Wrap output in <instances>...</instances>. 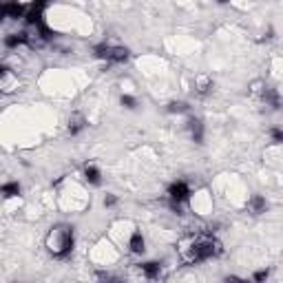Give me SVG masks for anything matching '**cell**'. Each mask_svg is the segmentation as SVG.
<instances>
[{
  "label": "cell",
  "instance_id": "6da1fadb",
  "mask_svg": "<svg viewBox=\"0 0 283 283\" xmlns=\"http://www.w3.org/2000/svg\"><path fill=\"white\" fill-rule=\"evenodd\" d=\"M182 252L190 264H202V261L219 257L224 252V248H221V241L217 237H213L210 233H199L197 237H193L188 241L186 248H182Z\"/></svg>",
  "mask_w": 283,
  "mask_h": 283
},
{
  "label": "cell",
  "instance_id": "7a4b0ae2",
  "mask_svg": "<svg viewBox=\"0 0 283 283\" xmlns=\"http://www.w3.org/2000/svg\"><path fill=\"white\" fill-rule=\"evenodd\" d=\"M73 228L71 226H55L47 235V248L55 259H66L73 250Z\"/></svg>",
  "mask_w": 283,
  "mask_h": 283
},
{
  "label": "cell",
  "instance_id": "3957f363",
  "mask_svg": "<svg viewBox=\"0 0 283 283\" xmlns=\"http://www.w3.org/2000/svg\"><path fill=\"white\" fill-rule=\"evenodd\" d=\"M95 58L104 60V62H109V64H120V62H126L128 60V49L117 47V44H97Z\"/></svg>",
  "mask_w": 283,
  "mask_h": 283
},
{
  "label": "cell",
  "instance_id": "277c9868",
  "mask_svg": "<svg viewBox=\"0 0 283 283\" xmlns=\"http://www.w3.org/2000/svg\"><path fill=\"white\" fill-rule=\"evenodd\" d=\"M166 197H168L171 208L179 213V210L184 208V204H188V199H190V186L186 182H175V184H171V188H168Z\"/></svg>",
  "mask_w": 283,
  "mask_h": 283
},
{
  "label": "cell",
  "instance_id": "5b68a950",
  "mask_svg": "<svg viewBox=\"0 0 283 283\" xmlns=\"http://www.w3.org/2000/svg\"><path fill=\"white\" fill-rule=\"evenodd\" d=\"M16 86H18V82L13 78V73L4 64H0V91L2 93H11Z\"/></svg>",
  "mask_w": 283,
  "mask_h": 283
},
{
  "label": "cell",
  "instance_id": "8992f818",
  "mask_svg": "<svg viewBox=\"0 0 283 283\" xmlns=\"http://www.w3.org/2000/svg\"><path fill=\"white\" fill-rule=\"evenodd\" d=\"M84 128H86V117L82 115V113L71 115V120H69V133H71V135H80Z\"/></svg>",
  "mask_w": 283,
  "mask_h": 283
},
{
  "label": "cell",
  "instance_id": "52a82bcc",
  "mask_svg": "<svg viewBox=\"0 0 283 283\" xmlns=\"http://www.w3.org/2000/svg\"><path fill=\"white\" fill-rule=\"evenodd\" d=\"M140 270H142V275L146 277V279H159V277H162V266H159L157 261H148V264H142Z\"/></svg>",
  "mask_w": 283,
  "mask_h": 283
},
{
  "label": "cell",
  "instance_id": "ba28073f",
  "mask_svg": "<svg viewBox=\"0 0 283 283\" xmlns=\"http://www.w3.org/2000/svg\"><path fill=\"white\" fill-rule=\"evenodd\" d=\"M84 179L89 184H93V186H100L102 184V173H100V168L95 166V164H86L84 166Z\"/></svg>",
  "mask_w": 283,
  "mask_h": 283
},
{
  "label": "cell",
  "instance_id": "9c48e42d",
  "mask_svg": "<svg viewBox=\"0 0 283 283\" xmlns=\"http://www.w3.org/2000/svg\"><path fill=\"white\" fill-rule=\"evenodd\" d=\"M128 248H131L133 255H144V250H146V241H144L142 233H133L131 241H128Z\"/></svg>",
  "mask_w": 283,
  "mask_h": 283
},
{
  "label": "cell",
  "instance_id": "30bf717a",
  "mask_svg": "<svg viewBox=\"0 0 283 283\" xmlns=\"http://www.w3.org/2000/svg\"><path fill=\"white\" fill-rule=\"evenodd\" d=\"M22 44H27L24 31L22 33H9V35H4V47H7V49H18V47H22Z\"/></svg>",
  "mask_w": 283,
  "mask_h": 283
},
{
  "label": "cell",
  "instance_id": "8fae6325",
  "mask_svg": "<svg viewBox=\"0 0 283 283\" xmlns=\"http://www.w3.org/2000/svg\"><path fill=\"white\" fill-rule=\"evenodd\" d=\"M188 128H190V137H193V142L202 144L204 142V124H202V122H199V120H190Z\"/></svg>",
  "mask_w": 283,
  "mask_h": 283
},
{
  "label": "cell",
  "instance_id": "7c38bea8",
  "mask_svg": "<svg viewBox=\"0 0 283 283\" xmlns=\"http://www.w3.org/2000/svg\"><path fill=\"white\" fill-rule=\"evenodd\" d=\"M215 82L210 78H206V75H202V78H197V82H195V91H197L199 95H208L210 91H213Z\"/></svg>",
  "mask_w": 283,
  "mask_h": 283
},
{
  "label": "cell",
  "instance_id": "4fadbf2b",
  "mask_svg": "<svg viewBox=\"0 0 283 283\" xmlns=\"http://www.w3.org/2000/svg\"><path fill=\"white\" fill-rule=\"evenodd\" d=\"M266 208H268V204H266V199L264 197H259V195H255V197L248 202V210L252 215H261V213H266Z\"/></svg>",
  "mask_w": 283,
  "mask_h": 283
},
{
  "label": "cell",
  "instance_id": "5bb4252c",
  "mask_svg": "<svg viewBox=\"0 0 283 283\" xmlns=\"http://www.w3.org/2000/svg\"><path fill=\"white\" fill-rule=\"evenodd\" d=\"M0 195H2V197H7V199L18 197V195H20V184H18V182L2 184V186H0Z\"/></svg>",
  "mask_w": 283,
  "mask_h": 283
},
{
  "label": "cell",
  "instance_id": "9a60e30c",
  "mask_svg": "<svg viewBox=\"0 0 283 283\" xmlns=\"http://www.w3.org/2000/svg\"><path fill=\"white\" fill-rule=\"evenodd\" d=\"M186 111H188L186 102H171L168 104V113H186Z\"/></svg>",
  "mask_w": 283,
  "mask_h": 283
},
{
  "label": "cell",
  "instance_id": "2e32d148",
  "mask_svg": "<svg viewBox=\"0 0 283 283\" xmlns=\"http://www.w3.org/2000/svg\"><path fill=\"white\" fill-rule=\"evenodd\" d=\"M120 102H122V106H126V109H135L137 106V100L133 95H122Z\"/></svg>",
  "mask_w": 283,
  "mask_h": 283
},
{
  "label": "cell",
  "instance_id": "e0dca14e",
  "mask_svg": "<svg viewBox=\"0 0 283 283\" xmlns=\"http://www.w3.org/2000/svg\"><path fill=\"white\" fill-rule=\"evenodd\" d=\"M51 2V0H33L31 9H35V11H44V7Z\"/></svg>",
  "mask_w": 283,
  "mask_h": 283
},
{
  "label": "cell",
  "instance_id": "ac0fdd59",
  "mask_svg": "<svg viewBox=\"0 0 283 283\" xmlns=\"http://www.w3.org/2000/svg\"><path fill=\"white\" fill-rule=\"evenodd\" d=\"M270 135H272V142H275V144H281L283 142V133L279 131V128H272Z\"/></svg>",
  "mask_w": 283,
  "mask_h": 283
},
{
  "label": "cell",
  "instance_id": "d6986e66",
  "mask_svg": "<svg viewBox=\"0 0 283 283\" xmlns=\"http://www.w3.org/2000/svg\"><path fill=\"white\" fill-rule=\"evenodd\" d=\"M115 204H117L115 195H106V197H104V206H106V208H111V206H115Z\"/></svg>",
  "mask_w": 283,
  "mask_h": 283
},
{
  "label": "cell",
  "instance_id": "ffe728a7",
  "mask_svg": "<svg viewBox=\"0 0 283 283\" xmlns=\"http://www.w3.org/2000/svg\"><path fill=\"white\" fill-rule=\"evenodd\" d=\"M266 279H268V270H261L255 275V281H266Z\"/></svg>",
  "mask_w": 283,
  "mask_h": 283
},
{
  "label": "cell",
  "instance_id": "44dd1931",
  "mask_svg": "<svg viewBox=\"0 0 283 283\" xmlns=\"http://www.w3.org/2000/svg\"><path fill=\"white\" fill-rule=\"evenodd\" d=\"M217 2H219V4H226V2H230V0H217Z\"/></svg>",
  "mask_w": 283,
  "mask_h": 283
}]
</instances>
